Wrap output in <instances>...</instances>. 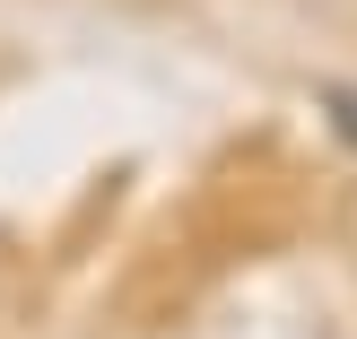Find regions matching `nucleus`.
I'll list each match as a JSON object with an SVG mask.
<instances>
[{
    "instance_id": "1",
    "label": "nucleus",
    "mask_w": 357,
    "mask_h": 339,
    "mask_svg": "<svg viewBox=\"0 0 357 339\" xmlns=\"http://www.w3.org/2000/svg\"><path fill=\"white\" fill-rule=\"evenodd\" d=\"M323 122H331V131H340L349 148H357V87H323Z\"/></svg>"
}]
</instances>
